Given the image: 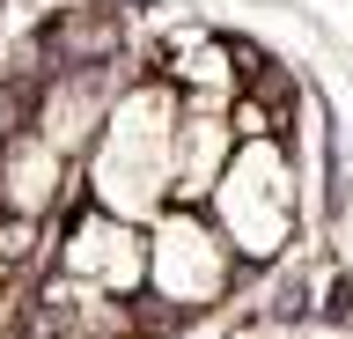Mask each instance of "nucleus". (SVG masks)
<instances>
[{
    "label": "nucleus",
    "mask_w": 353,
    "mask_h": 339,
    "mask_svg": "<svg viewBox=\"0 0 353 339\" xmlns=\"http://www.w3.org/2000/svg\"><path fill=\"white\" fill-rule=\"evenodd\" d=\"M66 184H74V162H66L37 126H8V133H0V214L44 222V214L66 200Z\"/></svg>",
    "instance_id": "nucleus-5"
},
{
    "label": "nucleus",
    "mask_w": 353,
    "mask_h": 339,
    "mask_svg": "<svg viewBox=\"0 0 353 339\" xmlns=\"http://www.w3.org/2000/svg\"><path fill=\"white\" fill-rule=\"evenodd\" d=\"M176 118H184V96H176L162 74L125 81V89L110 96L103 133L88 140V155H81L88 206L148 229L154 214L176 200Z\"/></svg>",
    "instance_id": "nucleus-1"
},
{
    "label": "nucleus",
    "mask_w": 353,
    "mask_h": 339,
    "mask_svg": "<svg viewBox=\"0 0 353 339\" xmlns=\"http://www.w3.org/2000/svg\"><path fill=\"white\" fill-rule=\"evenodd\" d=\"M228 155H236V126H228V111H214V104H184V118H176V200L170 206H206V192L221 184Z\"/></svg>",
    "instance_id": "nucleus-6"
},
{
    "label": "nucleus",
    "mask_w": 353,
    "mask_h": 339,
    "mask_svg": "<svg viewBox=\"0 0 353 339\" xmlns=\"http://www.w3.org/2000/svg\"><path fill=\"white\" fill-rule=\"evenodd\" d=\"M302 162L280 133L272 140H236V155L206 192V222L221 229V244L243 266H280L287 244L302 236Z\"/></svg>",
    "instance_id": "nucleus-2"
},
{
    "label": "nucleus",
    "mask_w": 353,
    "mask_h": 339,
    "mask_svg": "<svg viewBox=\"0 0 353 339\" xmlns=\"http://www.w3.org/2000/svg\"><path fill=\"white\" fill-rule=\"evenodd\" d=\"M52 273L110 295V302H140V280H148V229L118 222V214H103V206H74Z\"/></svg>",
    "instance_id": "nucleus-4"
},
{
    "label": "nucleus",
    "mask_w": 353,
    "mask_h": 339,
    "mask_svg": "<svg viewBox=\"0 0 353 339\" xmlns=\"http://www.w3.org/2000/svg\"><path fill=\"white\" fill-rule=\"evenodd\" d=\"M243 280V258L221 244V229L206 222V206H162L148 222V280H140V302L170 317L192 310H221Z\"/></svg>",
    "instance_id": "nucleus-3"
},
{
    "label": "nucleus",
    "mask_w": 353,
    "mask_h": 339,
    "mask_svg": "<svg viewBox=\"0 0 353 339\" xmlns=\"http://www.w3.org/2000/svg\"><path fill=\"white\" fill-rule=\"evenodd\" d=\"M37 251V222H15V214H0V266H22Z\"/></svg>",
    "instance_id": "nucleus-8"
},
{
    "label": "nucleus",
    "mask_w": 353,
    "mask_h": 339,
    "mask_svg": "<svg viewBox=\"0 0 353 339\" xmlns=\"http://www.w3.org/2000/svg\"><path fill=\"white\" fill-rule=\"evenodd\" d=\"M162 81H170L184 104H214V111H228L236 89H243V67H236V52L221 45V37H184Z\"/></svg>",
    "instance_id": "nucleus-7"
}]
</instances>
